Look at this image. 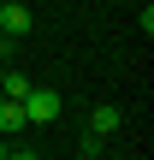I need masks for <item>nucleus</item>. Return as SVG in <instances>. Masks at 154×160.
<instances>
[{
    "label": "nucleus",
    "instance_id": "f257e3e1",
    "mask_svg": "<svg viewBox=\"0 0 154 160\" xmlns=\"http://www.w3.org/2000/svg\"><path fill=\"white\" fill-rule=\"evenodd\" d=\"M59 89H47V83H30V95H24V125H53L59 119Z\"/></svg>",
    "mask_w": 154,
    "mask_h": 160
},
{
    "label": "nucleus",
    "instance_id": "f03ea898",
    "mask_svg": "<svg viewBox=\"0 0 154 160\" xmlns=\"http://www.w3.org/2000/svg\"><path fill=\"white\" fill-rule=\"evenodd\" d=\"M30 24H36V12L24 6V0H0V36H30Z\"/></svg>",
    "mask_w": 154,
    "mask_h": 160
},
{
    "label": "nucleus",
    "instance_id": "7ed1b4c3",
    "mask_svg": "<svg viewBox=\"0 0 154 160\" xmlns=\"http://www.w3.org/2000/svg\"><path fill=\"white\" fill-rule=\"evenodd\" d=\"M119 125H125V113H119V107H95V113H89V131H95V137H113Z\"/></svg>",
    "mask_w": 154,
    "mask_h": 160
},
{
    "label": "nucleus",
    "instance_id": "20e7f679",
    "mask_svg": "<svg viewBox=\"0 0 154 160\" xmlns=\"http://www.w3.org/2000/svg\"><path fill=\"white\" fill-rule=\"evenodd\" d=\"M18 131H24V101L0 95V137H18Z\"/></svg>",
    "mask_w": 154,
    "mask_h": 160
},
{
    "label": "nucleus",
    "instance_id": "39448f33",
    "mask_svg": "<svg viewBox=\"0 0 154 160\" xmlns=\"http://www.w3.org/2000/svg\"><path fill=\"white\" fill-rule=\"evenodd\" d=\"M0 95H6V101H24V95H30V77L6 65V77H0Z\"/></svg>",
    "mask_w": 154,
    "mask_h": 160
},
{
    "label": "nucleus",
    "instance_id": "423d86ee",
    "mask_svg": "<svg viewBox=\"0 0 154 160\" xmlns=\"http://www.w3.org/2000/svg\"><path fill=\"white\" fill-rule=\"evenodd\" d=\"M77 148H83V160H101V148H107V137H95V131H83V142H77Z\"/></svg>",
    "mask_w": 154,
    "mask_h": 160
},
{
    "label": "nucleus",
    "instance_id": "0eeeda50",
    "mask_svg": "<svg viewBox=\"0 0 154 160\" xmlns=\"http://www.w3.org/2000/svg\"><path fill=\"white\" fill-rule=\"evenodd\" d=\"M0 160H42V154H36V148H6Z\"/></svg>",
    "mask_w": 154,
    "mask_h": 160
},
{
    "label": "nucleus",
    "instance_id": "6e6552de",
    "mask_svg": "<svg viewBox=\"0 0 154 160\" xmlns=\"http://www.w3.org/2000/svg\"><path fill=\"white\" fill-rule=\"evenodd\" d=\"M6 53H12V36H0V59H6Z\"/></svg>",
    "mask_w": 154,
    "mask_h": 160
},
{
    "label": "nucleus",
    "instance_id": "1a4fd4ad",
    "mask_svg": "<svg viewBox=\"0 0 154 160\" xmlns=\"http://www.w3.org/2000/svg\"><path fill=\"white\" fill-rule=\"evenodd\" d=\"M0 77H6V59H0Z\"/></svg>",
    "mask_w": 154,
    "mask_h": 160
}]
</instances>
